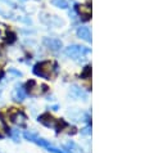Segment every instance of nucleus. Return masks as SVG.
<instances>
[{
  "label": "nucleus",
  "instance_id": "nucleus-4",
  "mask_svg": "<svg viewBox=\"0 0 145 153\" xmlns=\"http://www.w3.org/2000/svg\"><path fill=\"white\" fill-rule=\"evenodd\" d=\"M33 143L39 144L40 147L45 148V149H48V152H52V153H67V152H64V151H61L59 148L53 147L52 144L48 142V140H45V139H42V138H39V137H36V139L33 140Z\"/></svg>",
  "mask_w": 145,
  "mask_h": 153
},
{
  "label": "nucleus",
  "instance_id": "nucleus-8",
  "mask_svg": "<svg viewBox=\"0 0 145 153\" xmlns=\"http://www.w3.org/2000/svg\"><path fill=\"white\" fill-rule=\"evenodd\" d=\"M66 151H70V152L72 151V153H82V149L73 142H70L66 144Z\"/></svg>",
  "mask_w": 145,
  "mask_h": 153
},
{
  "label": "nucleus",
  "instance_id": "nucleus-6",
  "mask_svg": "<svg viewBox=\"0 0 145 153\" xmlns=\"http://www.w3.org/2000/svg\"><path fill=\"white\" fill-rule=\"evenodd\" d=\"M77 36L85 41L91 42V32H90V28L89 27H85V26L78 27L77 28Z\"/></svg>",
  "mask_w": 145,
  "mask_h": 153
},
{
  "label": "nucleus",
  "instance_id": "nucleus-5",
  "mask_svg": "<svg viewBox=\"0 0 145 153\" xmlns=\"http://www.w3.org/2000/svg\"><path fill=\"white\" fill-rule=\"evenodd\" d=\"M44 45L46 46V48H49L50 50H54V52H57V50L62 49V41L59 39H55V37H45L44 39Z\"/></svg>",
  "mask_w": 145,
  "mask_h": 153
},
{
  "label": "nucleus",
  "instance_id": "nucleus-1",
  "mask_svg": "<svg viewBox=\"0 0 145 153\" xmlns=\"http://www.w3.org/2000/svg\"><path fill=\"white\" fill-rule=\"evenodd\" d=\"M39 122H41L42 125H45L48 127H54L58 133H59V131H62L67 126V124L63 120H55V118L53 116H50L49 113L41 114V116L39 117Z\"/></svg>",
  "mask_w": 145,
  "mask_h": 153
},
{
  "label": "nucleus",
  "instance_id": "nucleus-12",
  "mask_svg": "<svg viewBox=\"0 0 145 153\" xmlns=\"http://www.w3.org/2000/svg\"><path fill=\"white\" fill-rule=\"evenodd\" d=\"M0 14H1V16H4V17H5V18H8V17H7V14H5V13H4V12H3L1 9H0Z\"/></svg>",
  "mask_w": 145,
  "mask_h": 153
},
{
  "label": "nucleus",
  "instance_id": "nucleus-9",
  "mask_svg": "<svg viewBox=\"0 0 145 153\" xmlns=\"http://www.w3.org/2000/svg\"><path fill=\"white\" fill-rule=\"evenodd\" d=\"M26 95H27V93H26V90H24L23 88H18V89H16L14 97H16V99H17V100H23L24 98H26Z\"/></svg>",
  "mask_w": 145,
  "mask_h": 153
},
{
  "label": "nucleus",
  "instance_id": "nucleus-7",
  "mask_svg": "<svg viewBox=\"0 0 145 153\" xmlns=\"http://www.w3.org/2000/svg\"><path fill=\"white\" fill-rule=\"evenodd\" d=\"M7 135H10V130L8 129V126H7L5 122L0 118V139L4 138V137H7Z\"/></svg>",
  "mask_w": 145,
  "mask_h": 153
},
{
  "label": "nucleus",
  "instance_id": "nucleus-2",
  "mask_svg": "<svg viewBox=\"0 0 145 153\" xmlns=\"http://www.w3.org/2000/svg\"><path fill=\"white\" fill-rule=\"evenodd\" d=\"M64 53L66 56H68L72 59H78V58H84L86 54L90 53V49L80 45H70L68 48H66Z\"/></svg>",
  "mask_w": 145,
  "mask_h": 153
},
{
  "label": "nucleus",
  "instance_id": "nucleus-3",
  "mask_svg": "<svg viewBox=\"0 0 145 153\" xmlns=\"http://www.w3.org/2000/svg\"><path fill=\"white\" fill-rule=\"evenodd\" d=\"M52 66L53 65L49 61L37 63V65L33 67V74L36 76H39V77H42V79H49L50 75H52V72H53Z\"/></svg>",
  "mask_w": 145,
  "mask_h": 153
},
{
  "label": "nucleus",
  "instance_id": "nucleus-11",
  "mask_svg": "<svg viewBox=\"0 0 145 153\" xmlns=\"http://www.w3.org/2000/svg\"><path fill=\"white\" fill-rule=\"evenodd\" d=\"M10 72H12V74H14V75H17V76H22V74H21V72L16 71V70H10Z\"/></svg>",
  "mask_w": 145,
  "mask_h": 153
},
{
  "label": "nucleus",
  "instance_id": "nucleus-10",
  "mask_svg": "<svg viewBox=\"0 0 145 153\" xmlns=\"http://www.w3.org/2000/svg\"><path fill=\"white\" fill-rule=\"evenodd\" d=\"M52 4L57 8H61V9H67L68 8V1L67 0H52Z\"/></svg>",
  "mask_w": 145,
  "mask_h": 153
}]
</instances>
